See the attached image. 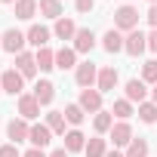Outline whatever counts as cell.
I'll return each instance as SVG.
<instances>
[{
  "mask_svg": "<svg viewBox=\"0 0 157 157\" xmlns=\"http://www.w3.org/2000/svg\"><path fill=\"white\" fill-rule=\"evenodd\" d=\"M74 80H77V86L80 90H90V86H96V80H99V65L96 62H80L74 68Z\"/></svg>",
  "mask_w": 157,
  "mask_h": 157,
  "instance_id": "3",
  "label": "cell"
},
{
  "mask_svg": "<svg viewBox=\"0 0 157 157\" xmlns=\"http://www.w3.org/2000/svg\"><path fill=\"white\" fill-rule=\"evenodd\" d=\"M148 3H157V0H148Z\"/></svg>",
  "mask_w": 157,
  "mask_h": 157,
  "instance_id": "41",
  "label": "cell"
},
{
  "mask_svg": "<svg viewBox=\"0 0 157 157\" xmlns=\"http://www.w3.org/2000/svg\"><path fill=\"white\" fill-rule=\"evenodd\" d=\"M77 105H80L86 114H99V111H102V93H99L96 86L80 90V99H77Z\"/></svg>",
  "mask_w": 157,
  "mask_h": 157,
  "instance_id": "11",
  "label": "cell"
},
{
  "mask_svg": "<svg viewBox=\"0 0 157 157\" xmlns=\"http://www.w3.org/2000/svg\"><path fill=\"white\" fill-rule=\"evenodd\" d=\"M0 96H3V86H0Z\"/></svg>",
  "mask_w": 157,
  "mask_h": 157,
  "instance_id": "42",
  "label": "cell"
},
{
  "mask_svg": "<svg viewBox=\"0 0 157 157\" xmlns=\"http://www.w3.org/2000/svg\"><path fill=\"white\" fill-rule=\"evenodd\" d=\"M0 49H3V43H0Z\"/></svg>",
  "mask_w": 157,
  "mask_h": 157,
  "instance_id": "44",
  "label": "cell"
},
{
  "mask_svg": "<svg viewBox=\"0 0 157 157\" xmlns=\"http://www.w3.org/2000/svg\"><path fill=\"white\" fill-rule=\"evenodd\" d=\"M6 136L13 139V145H22V142H28V136H31V123H28L25 117H13V120L6 123Z\"/></svg>",
  "mask_w": 157,
  "mask_h": 157,
  "instance_id": "10",
  "label": "cell"
},
{
  "mask_svg": "<svg viewBox=\"0 0 157 157\" xmlns=\"http://www.w3.org/2000/svg\"><path fill=\"white\" fill-rule=\"evenodd\" d=\"M56 68H59V71H71V68H77V49H74V46H62V49H56Z\"/></svg>",
  "mask_w": 157,
  "mask_h": 157,
  "instance_id": "20",
  "label": "cell"
},
{
  "mask_svg": "<svg viewBox=\"0 0 157 157\" xmlns=\"http://www.w3.org/2000/svg\"><path fill=\"white\" fill-rule=\"evenodd\" d=\"M151 102L157 105V83H154V90H151Z\"/></svg>",
  "mask_w": 157,
  "mask_h": 157,
  "instance_id": "39",
  "label": "cell"
},
{
  "mask_svg": "<svg viewBox=\"0 0 157 157\" xmlns=\"http://www.w3.org/2000/svg\"><path fill=\"white\" fill-rule=\"evenodd\" d=\"M126 3H132V0H126Z\"/></svg>",
  "mask_w": 157,
  "mask_h": 157,
  "instance_id": "43",
  "label": "cell"
},
{
  "mask_svg": "<svg viewBox=\"0 0 157 157\" xmlns=\"http://www.w3.org/2000/svg\"><path fill=\"white\" fill-rule=\"evenodd\" d=\"M136 114H139V120L142 123H157V105L148 99V102H142L139 108H136Z\"/></svg>",
  "mask_w": 157,
  "mask_h": 157,
  "instance_id": "29",
  "label": "cell"
},
{
  "mask_svg": "<svg viewBox=\"0 0 157 157\" xmlns=\"http://www.w3.org/2000/svg\"><path fill=\"white\" fill-rule=\"evenodd\" d=\"M62 139H65V145H62V148H65L68 154H77V151H83V148H86V136L80 132V126H71Z\"/></svg>",
  "mask_w": 157,
  "mask_h": 157,
  "instance_id": "17",
  "label": "cell"
},
{
  "mask_svg": "<svg viewBox=\"0 0 157 157\" xmlns=\"http://www.w3.org/2000/svg\"><path fill=\"white\" fill-rule=\"evenodd\" d=\"M13 10H16V19H34V13H37V0H16L13 3Z\"/></svg>",
  "mask_w": 157,
  "mask_h": 157,
  "instance_id": "26",
  "label": "cell"
},
{
  "mask_svg": "<svg viewBox=\"0 0 157 157\" xmlns=\"http://www.w3.org/2000/svg\"><path fill=\"white\" fill-rule=\"evenodd\" d=\"M123 99H129L132 105L148 102V83L142 80V77H132V80H126V83H123Z\"/></svg>",
  "mask_w": 157,
  "mask_h": 157,
  "instance_id": "5",
  "label": "cell"
},
{
  "mask_svg": "<svg viewBox=\"0 0 157 157\" xmlns=\"http://www.w3.org/2000/svg\"><path fill=\"white\" fill-rule=\"evenodd\" d=\"M120 83V74H117V68L114 65H102L99 68V80H96V90L105 96V93H114V86Z\"/></svg>",
  "mask_w": 157,
  "mask_h": 157,
  "instance_id": "8",
  "label": "cell"
},
{
  "mask_svg": "<svg viewBox=\"0 0 157 157\" xmlns=\"http://www.w3.org/2000/svg\"><path fill=\"white\" fill-rule=\"evenodd\" d=\"M83 117H86V111L77 105V102L65 105V120H68V126H80V123H83Z\"/></svg>",
  "mask_w": 157,
  "mask_h": 157,
  "instance_id": "28",
  "label": "cell"
},
{
  "mask_svg": "<svg viewBox=\"0 0 157 157\" xmlns=\"http://www.w3.org/2000/svg\"><path fill=\"white\" fill-rule=\"evenodd\" d=\"M46 126L52 129V136H65V132H68L65 111H49V114H46Z\"/></svg>",
  "mask_w": 157,
  "mask_h": 157,
  "instance_id": "24",
  "label": "cell"
},
{
  "mask_svg": "<svg viewBox=\"0 0 157 157\" xmlns=\"http://www.w3.org/2000/svg\"><path fill=\"white\" fill-rule=\"evenodd\" d=\"M96 34L90 31V28H77V34H74V49H77V56H86V52H93V46H96Z\"/></svg>",
  "mask_w": 157,
  "mask_h": 157,
  "instance_id": "15",
  "label": "cell"
},
{
  "mask_svg": "<svg viewBox=\"0 0 157 157\" xmlns=\"http://www.w3.org/2000/svg\"><path fill=\"white\" fill-rule=\"evenodd\" d=\"M74 10L80 13V16H86V13L96 10V0H74Z\"/></svg>",
  "mask_w": 157,
  "mask_h": 157,
  "instance_id": "32",
  "label": "cell"
},
{
  "mask_svg": "<svg viewBox=\"0 0 157 157\" xmlns=\"http://www.w3.org/2000/svg\"><path fill=\"white\" fill-rule=\"evenodd\" d=\"M49 157H71L65 148H56V151H49Z\"/></svg>",
  "mask_w": 157,
  "mask_h": 157,
  "instance_id": "37",
  "label": "cell"
},
{
  "mask_svg": "<svg viewBox=\"0 0 157 157\" xmlns=\"http://www.w3.org/2000/svg\"><path fill=\"white\" fill-rule=\"evenodd\" d=\"M22 157H49L43 148H28V151H22Z\"/></svg>",
  "mask_w": 157,
  "mask_h": 157,
  "instance_id": "36",
  "label": "cell"
},
{
  "mask_svg": "<svg viewBox=\"0 0 157 157\" xmlns=\"http://www.w3.org/2000/svg\"><path fill=\"white\" fill-rule=\"evenodd\" d=\"M148 49L157 56V28H151V31H148Z\"/></svg>",
  "mask_w": 157,
  "mask_h": 157,
  "instance_id": "35",
  "label": "cell"
},
{
  "mask_svg": "<svg viewBox=\"0 0 157 157\" xmlns=\"http://www.w3.org/2000/svg\"><path fill=\"white\" fill-rule=\"evenodd\" d=\"M0 157H22V151H19V145H0Z\"/></svg>",
  "mask_w": 157,
  "mask_h": 157,
  "instance_id": "33",
  "label": "cell"
},
{
  "mask_svg": "<svg viewBox=\"0 0 157 157\" xmlns=\"http://www.w3.org/2000/svg\"><path fill=\"white\" fill-rule=\"evenodd\" d=\"M108 139L114 142V148H126V145L136 139V136H132V123H129V120H114V126H111Z\"/></svg>",
  "mask_w": 157,
  "mask_h": 157,
  "instance_id": "7",
  "label": "cell"
},
{
  "mask_svg": "<svg viewBox=\"0 0 157 157\" xmlns=\"http://www.w3.org/2000/svg\"><path fill=\"white\" fill-rule=\"evenodd\" d=\"M74 34H77L74 19H68V16L56 19V25H52V37H56V40H74Z\"/></svg>",
  "mask_w": 157,
  "mask_h": 157,
  "instance_id": "18",
  "label": "cell"
},
{
  "mask_svg": "<svg viewBox=\"0 0 157 157\" xmlns=\"http://www.w3.org/2000/svg\"><path fill=\"white\" fill-rule=\"evenodd\" d=\"M111 126H114V114L102 108V111L93 117V129H96V136H108V132H111Z\"/></svg>",
  "mask_w": 157,
  "mask_h": 157,
  "instance_id": "22",
  "label": "cell"
},
{
  "mask_svg": "<svg viewBox=\"0 0 157 157\" xmlns=\"http://www.w3.org/2000/svg\"><path fill=\"white\" fill-rule=\"evenodd\" d=\"M34 99L40 102V108H49L52 99H56V83L46 80V77H40V80L34 83Z\"/></svg>",
  "mask_w": 157,
  "mask_h": 157,
  "instance_id": "13",
  "label": "cell"
},
{
  "mask_svg": "<svg viewBox=\"0 0 157 157\" xmlns=\"http://www.w3.org/2000/svg\"><path fill=\"white\" fill-rule=\"evenodd\" d=\"M139 77H142L145 83H151V86H154V83H157V59L145 62V65H142V74H139Z\"/></svg>",
  "mask_w": 157,
  "mask_h": 157,
  "instance_id": "31",
  "label": "cell"
},
{
  "mask_svg": "<svg viewBox=\"0 0 157 157\" xmlns=\"http://www.w3.org/2000/svg\"><path fill=\"white\" fill-rule=\"evenodd\" d=\"M148 151H151V145H148V139H132L129 145H126V157H148Z\"/></svg>",
  "mask_w": 157,
  "mask_h": 157,
  "instance_id": "30",
  "label": "cell"
},
{
  "mask_svg": "<svg viewBox=\"0 0 157 157\" xmlns=\"http://www.w3.org/2000/svg\"><path fill=\"white\" fill-rule=\"evenodd\" d=\"M34 56H37V68H40V71H52V68H56V49L43 46V49H37Z\"/></svg>",
  "mask_w": 157,
  "mask_h": 157,
  "instance_id": "27",
  "label": "cell"
},
{
  "mask_svg": "<svg viewBox=\"0 0 157 157\" xmlns=\"http://www.w3.org/2000/svg\"><path fill=\"white\" fill-rule=\"evenodd\" d=\"M105 157H126V154H123V151H117V148H114V151H108V154H105Z\"/></svg>",
  "mask_w": 157,
  "mask_h": 157,
  "instance_id": "38",
  "label": "cell"
},
{
  "mask_svg": "<svg viewBox=\"0 0 157 157\" xmlns=\"http://www.w3.org/2000/svg\"><path fill=\"white\" fill-rule=\"evenodd\" d=\"M37 10H40V16H46V19H52V22L65 16L62 0H37Z\"/></svg>",
  "mask_w": 157,
  "mask_h": 157,
  "instance_id": "21",
  "label": "cell"
},
{
  "mask_svg": "<svg viewBox=\"0 0 157 157\" xmlns=\"http://www.w3.org/2000/svg\"><path fill=\"white\" fill-rule=\"evenodd\" d=\"M114 28H117L120 34H129V31H136V28H139V10H136L132 3H123V6H117V10H114Z\"/></svg>",
  "mask_w": 157,
  "mask_h": 157,
  "instance_id": "1",
  "label": "cell"
},
{
  "mask_svg": "<svg viewBox=\"0 0 157 157\" xmlns=\"http://www.w3.org/2000/svg\"><path fill=\"white\" fill-rule=\"evenodd\" d=\"M123 40H126V37H123L117 28H111V31L102 34V49L111 52V56H114V52H123Z\"/></svg>",
  "mask_w": 157,
  "mask_h": 157,
  "instance_id": "19",
  "label": "cell"
},
{
  "mask_svg": "<svg viewBox=\"0 0 157 157\" xmlns=\"http://www.w3.org/2000/svg\"><path fill=\"white\" fill-rule=\"evenodd\" d=\"M145 49H148V34H145V31H139V28H136V31H129V34H126V40H123V52H126V56H132V59H139Z\"/></svg>",
  "mask_w": 157,
  "mask_h": 157,
  "instance_id": "6",
  "label": "cell"
},
{
  "mask_svg": "<svg viewBox=\"0 0 157 157\" xmlns=\"http://www.w3.org/2000/svg\"><path fill=\"white\" fill-rule=\"evenodd\" d=\"M0 86H3L6 96H22L25 93V77L19 74V68H6L0 74Z\"/></svg>",
  "mask_w": 157,
  "mask_h": 157,
  "instance_id": "4",
  "label": "cell"
},
{
  "mask_svg": "<svg viewBox=\"0 0 157 157\" xmlns=\"http://www.w3.org/2000/svg\"><path fill=\"white\" fill-rule=\"evenodd\" d=\"M25 37H28V43H31L34 49H43V46H49V40H52V31H49L46 25H31V28L25 31Z\"/></svg>",
  "mask_w": 157,
  "mask_h": 157,
  "instance_id": "14",
  "label": "cell"
},
{
  "mask_svg": "<svg viewBox=\"0 0 157 157\" xmlns=\"http://www.w3.org/2000/svg\"><path fill=\"white\" fill-rule=\"evenodd\" d=\"M19 117H25L28 123L40 117V102L34 99V93H22L19 96Z\"/></svg>",
  "mask_w": 157,
  "mask_h": 157,
  "instance_id": "12",
  "label": "cell"
},
{
  "mask_svg": "<svg viewBox=\"0 0 157 157\" xmlns=\"http://www.w3.org/2000/svg\"><path fill=\"white\" fill-rule=\"evenodd\" d=\"M0 3H16V0H0Z\"/></svg>",
  "mask_w": 157,
  "mask_h": 157,
  "instance_id": "40",
  "label": "cell"
},
{
  "mask_svg": "<svg viewBox=\"0 0 157 157\" xmlns=\"http://www.w3.org/2000/svg\"><path fill=\"white\" fill-rule=\"evenodd\" d=\"M145 19H148V25H151V28H157V3H151V6H148Z\"/></svg>",
  "mask_w": 157,
  "mask_h": 157,
  "instance_id": "34",
  "label": "cell"
},
{
  "mask_svg": "<svg viewBox=\"0 0 157 157\" xmlns=\"http://www.w3.org/2000/svg\"><path fill=\"white\" fill-rule=\"evenodd\" d=\"M13 68H19V74L25 77V80H34L37 71H40V68H37V56H34V52H28V49L16 56V65H13Z\"/></svg>",
  "mask_w": 157,
  "mask_h": 157,
  "instance_id": "9",
  "label": "cell"
},
{
  "mask_svg": "<svg viewBox=\"0 0 157 157\" xmlns=\"http://www.w3.org/2000/svg\"><path fill=\"white\" fill-rule=\"evenodd\" d=\"M111 114H114V120H129V117L136 114V105H132L129 99H114Z\"/></svg>",
  "mask_w": 157,
  "mask_h": 157,
  "instance_id": "25",
  "label": "cell"
},
{
  "mask_svg": "<svg viewBox=\"0 0 157 157\" xmlns=\"http://www.w3.org/2000/svg\"><path fill=\"white\" fill-rule=\"evenodd\" d=\"M83 154H86V157H105V154H108V139H105V136H93V139H86Z\"/></svg>",
  "mask_w": 157,
  "mask_h": 157,
  "instance_id": "23",
  "label": "cell"
},
{
  "mask_svg": "<svg viewBox=\"0 0 157 157\" xmlns=\"http://www.w3.org/2000/svg\"><path fill=\"white\" fill-rule=\"evenodd\" d=\"M28 142H31V148H43V151H46V145L52 142V129H49L46 123H31Z\"/></svg>",
  "mask_w": 157,
  "mask_h": 157,
  "instance_id": "16",
  "label": "cell"
},
{
  "mask_svg": "<svg viewBox=\"0 0 157 157\" xmlns=\"http://www.w3.org/2000/svg\"><path fill=\"white\" fill-rule=\"evenodd\" d=\"M0 43H3V52H10V56H19V52H25V46H28V37H25V31H19V28L13 25V28H6L3 34H0Z\"/></svg>",
  "mask_w": 157,
  "mask_h": 157,
  "instance_id": "2",
  "label": "cell"
}]
</instances>
